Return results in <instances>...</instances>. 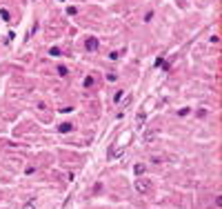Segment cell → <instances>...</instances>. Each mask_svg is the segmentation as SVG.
<instances>
[{
    "instance_id": "277c9868",
    "label": "cell",
    "mask_w": 222,
    "mask_h": 209,
    "mask_svg": "<svg viewBox=\"0 0 222 209\" xmlns=\"http://www.w3.org/2000/svg\"><path fill=\"white\" fill-rule=\"evenodd\" d=\"M58 74L60 76H67V67H58Z\"/></svg>"
},
{
    "instance_id": "7a4b0ae2",
    "label": "cell",
    "mask_w": 222,
    "mask_h": 209,
    "mask_svg": "<svg viewBox=\"0 0 222 209\" xmlns=\"http://www.w3.org/2000/svg\"><path fill=\"white\" fill-rule=\"evenodd\" d=\"M145 171H147V167H145V165H142V162H138L136 167H133V174H136V176H142V174H145Z\"/></svg>"
},
{
    "instance_id": "8992f818",
    "label": "cell",
    "mask_w": 222,
    "mask_h": 209,
    "mask_svg": "<svg viewBox=\"0 0 222 209\" xmlns=\"http://www.w3.org/2000/svg\"><path fill=\"white\" fill-rule=\"evenodd\" d=\"M60 2H62V0H60Z\"/></svg>"
},
{
    "instance_id": "5b68a950",
    "label": "cell",
    "mask_w": 222,
    "mask_h": 209,
    "mask_svg": "<svg viewBox=\"0 0 222 209\" xmlns=\"http://www.w3.org/2000/svg\"><path fill=\"white\" fill-rule=\"evenodd\" d=\"M25 209H34V205H25Z\"/></svg>"
},
{
    "instance_id": "3957f363",
    "label": "cell",
    "mask_w": 222,
    "mask_h": 209,
    "mask_svg": "<svg viewBox=\"0 0 222 209\" xmlns=\"http://www.w3.org/2000/svg\"><path fill=\"white\" fill-rule=\"evenodd\" d=\"M96 47H98V40H96V38H89V40H87V49H89V51H94Z\"/></svg>"
},
{
    "instance_id": "6da1fadb",
    "label": "cell",
    "mask_w": 222,
    "mask_h": 209,
    "mask_svg": "<svg viewBox=\"0 0 222 209\" xmlns=\"http://www.w3.org/2000/svg\"><path fill=\"white\" fill-rule=\"evenodd\" d=\"M133 189H136L138 193H147V191H151V183H149V180H142V178H138L136 183H133Z\"/></svg>"
}]
</instances>
